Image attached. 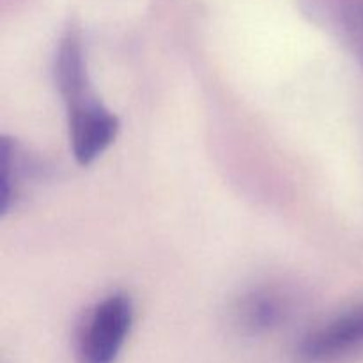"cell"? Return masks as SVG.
<instances>
[{
  "mask_svg": "<svg viewBox=\"0 0 363 363\" xmlns=\"http://www.w3.org/2000/svg\"><path fill=\"white\" fill-rule=\"evenodd\" d=\"M0 158H2V179H0V199H2V215H7L16 201L20 199L25 184L34 174L35 165L27 158L23 147L13 138H2V149H0Z\"/></svg>",
  "mask_w": 363,
  "mask_h": 363,
  "instance_id": "8992f818",
  "label": "cell"
},
{
  "mask_svg": "<svg viewBox=\"0 0 363 363\" xmlns=\"http://www.w3.org/2000/svg\"><path fill=\"white\" fill-rule=\"evenodd\" d=\"M53 74H55V84L60 98L64 99L66 105L91 92L84 39H82L80 28L74 23H71L60 35L55 52V62H53Z\"/></svg>",
  "mask_w": 363,
  "mask_h": 363,
  "instance_id": "277c9868",
  "label": "cell"
},
{
  "mask_svg": "<svg viewBox=\"0 0 363 363\" xmlns=\"http://www.w3.org/2000/svg\"><path fill=\"white\" fill-rule=\"evenodd\" d=\"M363 350V307L351 308L303 337L296 347L300 363H333Z\"/></svg>",
  "mask_w": 363,
  "mask_h": 363,
  "instance_id": "3957f363",
  "label": "cell"
},
{
  "mask_svg": "<svg viewBox=\"0 0 363 363\" xmlns=\"http://www.w3.org/2000/svg\"><path fill=\"white\" fill-rule=\"evenodd\" d=\"M66 110L73 156L80 165H91L113 144L119 133V119L96 99L94 92Z\"/></svg>",
  "mask_w": 363,
  "mask_h": 363,
  "instance_id": "7a4b0ae2",
  "label": "cell"
},
{
  "mask_svg": "<svg viewBox=\"0 0 363 363\" xmlns=\"http://www.w3.org/2000/svg\"><path fill=\"white\" fill-rule=\"evenodd\" d=\"M287 305L275 291L259 289L247 294L236 308V323L248 333L272 330L286 318Z\"/></svg>",
  "mask_w": 363,
  "mask_h": 363,
  "instance_id": "5b68a950",
  "label": "cell"
},
{
  "mask_svg": "<svg viewBox=\"0 0 363 363\" xmlns=\"http://www.w3.org/2000/svg\"><path fill=\"white\" fill-rule=\"evenodd\" d=\"M133 301L116 293L99 301L82 328L78 339L80 363H116L133 326Z\"/></svg>",
  "mask_w": 363,
  "mask_h": 363,
  "instance_id": "6da1fadb",
  "label": "cell"
}]
</instances>
